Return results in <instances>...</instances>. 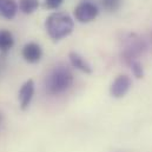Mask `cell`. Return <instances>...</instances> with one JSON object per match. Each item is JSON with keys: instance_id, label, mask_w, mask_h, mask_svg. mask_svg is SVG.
<instances>
[{"instance_id": "1", "label": "cell", "mask_w": 152, "mask_h": 152, "mask_svg": "<svg viewBox=\"0 0 152 152\" xmlns=\"http://www.w3.org/2000/svg\"><path fill=\"white\" fill-rule=\"evenodd\" d=\"M45 28L53 40H60L72 33L75 21L67 13L54 12L46 18Z\"/></svg>"}, {"instance_id": "2", "label": "cell", "mask_w": 152, "mask_h": 152, "mask_svg": "<svg viewBox=\"0 0 152 152\" xmlns=\"http://www.w3.org/2000/svg\"><path fill=\"white\" fill-rule=\"evenodd\" d=\"M73 83L72 71L65 65L56 66L46 79V91L52 96H59L66 92Z\"/></svg>"}, {"instance_id": "3", "label": "cell", "mask_w": 152, "mask_h": 152, "mask_svg": "<svg viewBox=\"0 0 152 152\" xmlns=\"http://www.w3.org/2000/svg\"><path fill=\"white\" fill-rule=\"evenodd\" d=\"M73 13H75V18L79 23L85 24L94 20L99 14V10L94 4L90 1H83L77 5Z\"/></svg>"}, {"instance_id": "4", "label": "cell", "mask_w": 152, "mask_h": 152, "mask_svg": "<svg viewBox=\"0 0 152 152\" xmlns=\"http://www.w3.org/2000/svg\"><path fill=\"white\" fill-rule=\"evenodd\" d=\"M131 85H132V81L130 77L126 75H120L113 80L110 87V93L113 98H123L129 92Z\"/></svg>"}, {"instance_id": "5", "label": "cell", "mask_w": 152, "mask_h": 152, "mask_svg": "<svg viewBox=\"0 0 152 152\" xmlns=\"http://www.w3.org/2000/svg\"><path fill=\"white\" fill-rule=\"evenodd\" d=\"M34 81L32 79H28L27 81H25L23 84V86L20 87L19 91V103H20V107L21 110H26L34 96Z\"/></svg>"}, {"instance_id": "6", "label": "cell", "mask_w": 152, "mask_h": 152, "mask_svg": "<svg viewBox=\"0 0 152 152\" xmlns=\"http://www.w3.org/2000/svg\"><path fill=\"white\" fill-rule=\"evenodd\" d=\"M23 58L30 63V64H36L40 61L41 57H42V50L40 47V45L37 42H27L24 47H23Z\"/></svg>"}, {"instance_id": "7", "label": "cell", "mask_w": 152, "mask_h": 152, "mask_svg": "<svg viewBox=\"0 0 152 152\" xmlns=\"http://www.w3.org/2000/svg\"><path fill=\"white\" fill-rule=\"evenodd\" d=\"M69 59H70L71 65H72L73 67H76L77 70H79V71H81V72H84V73H87V75L92 73V67H91V65H90L88 61L85 60L79 53H77V52H71V53L69 54Z\"/></svg>"}, {"instance_id": "8", "label": "cell", "mask_w": 152, "mask_h": 152, "mask_svg": "<svg viewBox=\"0 0 152 152\" xmlns=\"http://www.w3.org/2000/svg\"><path fill=\"white\" fill-rule=\"evenodd\" d=\"M18 12V5L14 0H0V15L5 19H13Z\"/></svg>"}, {"instance_id": "9", "label": "cell", "mask_w": 152, "mask_h": 152, "mask_svg": "<svg viewBox=\"0 0 152 152\" xmlns=\"http://www.w3.org/2000/svg\"><path fill=\"white\" fill-rule=\"evenodd\" d=\"M14 45L13 34L8 30H1L0 31V51L7 52L10 51Z\"/></svg>"}, {"instance_id": "10", "label": "cell", "mask_w": 152, "mask_h": 152, "mask_svg": "<svg viewBox=\"0 0 152 152\" xmlns=\"http://www.w3.org/2000/svg\"><path fill=\"white\" fill-rule=\"evenodd\" d=\"M39 7V0H19V8L25 14L34 13Z\"/></svg>"}, {"instance_id": "11", "label": "cell", "mask_w": 152, "mask_h": 152, "mask_svg": "<svg viewBox=\"0 0 152 152\" xmlns=\"http://www.w3.org/2000/svg\"><path fill=\"white\" fill-rule=\"evenodd\" d=\"M121 1L123 0H102V5L107 12H115L120 8Z\"/></svg>"}, {"instance_id": "12", "label": "cell", "mask_w": 152, "mask_h": 152, "mask_svg": "<svg viewBox=\"0 0 152 152\" xmlns=\"http://www.w3.org/2000/svg\"><path fill=\"white\" fill-rule=\"evenodd\" d=\"M130 65H131V70H132V72H133L136 78L140 79V78L144 77V69H143L142 64L138 60H133L132 63H130Z\"/></svg>"}, {"instance_id": "13", "label": "cell", "mask_w": 152, "mask_h": 152, "mask_svg": "<svg viewBox=\"0 0 152 152\" xmlns=\"http://www.w3.org/2000/svg\"><path fill=\"white\" fill-rule=\"evenodd\" d=\"M64 0H44V6L48 10H57L61 6Z\"/></svg>"}, {"instance_id": "14", "label": "cell", "mask_w": 152, "mask_h": 152, "mask_svg": "<svg viewBox=\"0 0 152 152\" xmlns=\"http://www.w3.org/2000/svg\"><path fill=\"white\" fill-rule=\"evenodd\" d=\"M0 121H1V115H0Z\"/></svg>"}]
</instances>
